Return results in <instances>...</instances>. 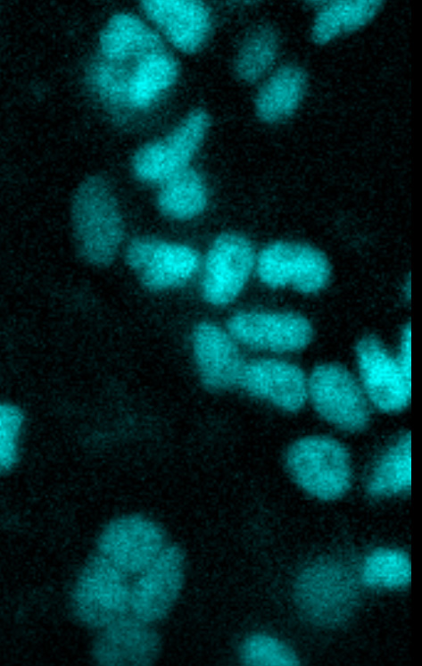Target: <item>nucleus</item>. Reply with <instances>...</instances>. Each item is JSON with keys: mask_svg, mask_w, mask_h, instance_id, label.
Listing matches in <instances>:
<instances>
[{"mask_svg": "<svg viewBox=\"0 0 422 666\" xmlns=\"http://www.w3.org/2000/svg\"><path fill=\"white\" fill-rule=\"evenodd\" d=\"M358 573L331 557L314 560L296 575L293 598L301 617L313 627L339 629L351 621L361 599Z\"/></svg>", "mask_w": 422, "mask_h": 666, "instance_id": "nucleus-1", "label": "nucleus"}, {"mask_svg": "<svg viewBox=\"0 0 422 666\" xmlns=\"http://www.w3.org/2000/svg\"><path fill=\"white\" fill-rule=\"evenodd\" d=\"M75 246L80 257L96 267L115 260L124 239L122 214L109 180L87 177L76 189L70 208Z\"/></svg>", "mask_w": 422, "mask_h": 666, "instance_id": "nucleus-2", "label": "nucleus"}, {"mask_svg": "<svg viewBox=\"0 0 422 666\" xmlns=\"http://www.w3.org/2000/svg\"><path fill=\"white\" fill-rule=\"evenodd\" d=\"M284 463L295 485L318 500H338L352 487L350 452L333 437L310 435L296 439L287 447Z\"/></svg>", "mask_w": 422, "mask_h": 666, "instance_id": "nucleus-3", "label": "nucleus"}, {"mask_svg": "<svg viewBox=\"0 0 422 666\" xmlns=\"http://www.w3.org/2000/svg\"><path fill=\"white\" fill-rule=\"evenodd\" d=\"M211 125L203 107L191 109L162 137L139 146L132 155L134 177L145 184L161 185L190 166Z\"/></svg>", "mask_w": 422, "mask_h": 666, "instance_id": "nucleus-4", "label": "nucleus"}, {"mask_svg": "<svg viewBox=\"0 0 422 666\" xmlns=\"http://www.w3.org/2000/svg\"><path fill=\"white\" fill-rule=\"evenodd\" d=\"M129 577L93 553L71 588L70 610L79 624L98 630L129 612Z\"/></svg>", "mask_w": 422, "mask_h": 666, "instance_id": "nucleus-5", "label": "nucleus"}, {"mask_svg": "<svg viewBox=\"0 0 422 666\" xmlns=\"http://www.w3.org/2000/svg\"><path fill=\"white\" fill-rule=\"evenodd\" d=\"M308 402L315 412L339 431L365 430L372 407L357 376L337 362H321L308 375Z\"/></svg>", "mask_w": 422, "mask_h": 666, "instance_id": "nucleus-6", "label": "nucleus"}, {"mask_svg": "<svg viewBox=\"0 0 422 666\" xmlns=\"http://www.w3.org/2000/svg\"><path fill=\"white\" fill-rule=\"evenodd\" d=\"M254 272L267 287L290 288L310 296L322 292L329 285L332 266L319 248L284 239L270 242L257 253Z\"/></svg>", "mask_w": 422, "mask_h": 666, "instance_id": "nucleus-7", "label": "nucleus"}, {"mask_svg": "<svg viewBox=\"0 0 422 666\" xmlns=\"http://www.w3.org/2000/svg\"><path fill=\"white\" fill-rule=\"evenodd\" d=\"M227 330L238 345L275 356L302 351L314 337L311 321L292 311H239L228 318Z\"/></svg>", "mask_w": 422, "mask_h": 666, "instance_id": "nucleus-8", "label": "nucleus"}, {"mask_svg": "<svg viewBox=\"0 0 422 666\" xmlns=\"http://www.w3.org/2000/svg\"><path fill=\"white\" fill-rule=\"evenodd\" d=\"M169 543L160 523L148 516L130 513L118 516L105 524L96 538L94 553L128 577H135Z\"/></svg>", "mask_w": 422, "mask_h": 666, "instance_id": "nucleus-9", "label": "nucleus"}, {"mask_svg": "<svg viewBox=\"0 0 422 666\" xmlns=\"http://www.w3.org/2000/svg\"><path fill=\"white\" fill-rule=\"evenodd\" d=\"M257 252L244 235L228 231L218 235L205 254L201 295L211 305L223 307L242 293L255 271Z\"/></svg>", "mask_w": 422, "mask_h": 666, "instance_id": "nucleus-10", "label": "nucleus"}, {"mask_svg": "<svg viewBox=\"0 0 422 666\" xmlns=\"http://www.w3.org/2000/svg\"><path fill=\"white\" fill-rule=\"evenodd\" d=\"M125 261L141 285L152 292L186 284L201 266V257L193 247L149 236L130 240Z\"/></svg>", "mask_w": 422, "mask_h": 666, "instance_id": "nucleus-11", "label": "nucleus"}, {"mask_svg": "<svg viewBox=\"0 0 422 666\" xmlns=\"http://www.w3.org/2000/svg\"><path fill=\"white\" fill-rule=\"evenodd\" d=\"M186 575L184 549L169 543L131 582L129 612L153 625L163 620L182 593Z\"/></svg>", "mask_w": 422, "mask_h": 666, "instance_id": "nucleus-12", "label": "nucleus"}, {"mask_svg": "<svg viewBox=\"0 0 422 666\" xmlns=\"http://www.w3.org/2000/svg\"><path fill=\"white\" fill-rule=\"evenodd\" d=\"M354 354L356 376L371 407L389 414L405 410L411 397V377L384 342L365 335L356 343Z\"/></svg>", "mask_w": 422, "mask_h": 666, "instance_id": "nucleus-13", "label": "nucleus"}, {"mask_svg": "<svg viewBox=\"0 0 422 666\" xmlns=\"http://www.w3.org/2000/svg\"><path fill=\"white\" fill-rule=\"evenodd\" d=\"M247 394L285 412H297L308 403V375L280 356L246 362L239 382Z\"/></svg>", "mask_w": 422, "mask_h": 666, "instance_id": "nucleus-14", "label": "nucleus"}, {"mask_svg": "<svg viewBox=\"0 0 422 666\" xmlns=\"http://www.w3.org/2000/svg\"><path fill=\"white\" fill-rule=\"evenodd\" d=\"M91 655L103 666H148L161 652V638L153 624L130 612L97 630Z\"/></svg>", "mask_w": 422, "mask_h": 666, "instance_id": "nucleus-15", "label": "nucleus"}, {"mask_svg": "<svg viewBox=\"0 0 422 666\" xmlns=\"http://www.w3.org/2000/svg\"><path fill=\"white\" fill-rule=\"evenodd\" d=\"M191 340L197 371L207 388L221 391L239 386L246 361L227 329L201 321L194 327Z\"/></svg>", "mask_w": 422, "mask_h": 666, "instance_id": "nucleus-16", "label": "nucleus"}, {"mask_svg": "<svg viewBox=\"0 0 422 666\" xmlns=\"http://www.w3.org/2000/svg\"><path fill=\"white\" fill-rule=\"evenodd\" d=\"M145 17L178 51L194 54L205 46L212 30L210 8L195 0H144Z\"/></svg>", "mask_w": 422, "mask_h": 666, "instance_id": "nucleus-17", "label": "nucleus"}, {"mask_svg": "<svg viewBox=\"0 0 422 666\" xmlns=\"http://www.w3.org/2000/svg\"><path fill=\"white\" fill-rule=\"evenodd\" d=\"M112 63L124 80L128 115L153 106L174 86L180 73L179 63L168 47L129 62Z\"/></svg>", "mask_w": 422, "mask_h": 666, "instance_id": "nucleus-18", "label": "nucleus"}, {"mask_svg": "<svg viewBox=\"0 0 422 666\" xmlns=\"http://www.w3.org/2000/svg\"><path fill=\"white\" fill-rule=\"evenodd\" d=\"M167 48L161 36L141 18L128 12L112 14L98 37V56L123 62Z\"/></svg>", "mask_w": 422, "mask_h": 666, "instance_id": "nucleus-19", "label": "nucleus"}, {"mask_svg": "<svg viewBox=\"0 0 422 666\" xmlns=\"http://www.w3.org/2000/svg\"><path fill=\"white\" fill-rule=\"evenodd\" d=\"M308 74L297 63L279 66L260 87L254 97L256 117L263 123L277 124L291 118L307 92Z\"/></svg>", "mask_w": 422, "mask_h": 666, "instance_id": "nucleus-20", "label": "nucleus"}, {"mask_svg": "<svg viewBox=\"0 0 422 666\" xmlns=\"http://www.w3.org/2000/svg\"><path fill=\"white\" fill-rule=\"evenodd\" d=\"M411 488V435L395 436L379 452L364 480V489L372 499L401 496Z\"/></svg>", "mask_w": 422, "mask_h": 666, "instance_id": "nucleus-21", "label": "nucleus"}, {"mask_svg": "<svg viewBox=\"0 0 422 666\" xmlns=\"http://www.w3.org/2000/svg\"><path fill=\"white\" fill-rule=\"evenodd\" d=\"M379 0L326 2L318 11L310 28V39L318 46L352 33L369 23L380 12Z\"/></svg>", "mask_w": 422, "mask_h": 666, "instance_id": "nucleus-22", "label": "nucleus"}, {"mask_svg": "<svg viewBox=\"0 0 422 666\" xmlns=\"http://www.w3.org/2000/svg\"><path fill=\"white\" fill-rule=\"evenodd\" d=\"M208 202L207 183L203 174L191 166L161 183L156 195L159 212L176 221L199 216Z\"/></svg>", "mask_w": 422, "mask_h": 666, "instance_id": "nucleus-23", "label": "nucleus"}, {"mask_svg": "<svg viewBox=\"0 0 422 666\" xmlns=\"http://www.w3.org/2000/svg\"><path fill=\"white\" fill-rule=\"evenodd\" d=\"M281 47L277 29L263 22L252 27L244 36L233 62L236 79L246 84L260 80L275 63Z\"/></svg>", "mask_w": 422, "mask_h": 666, "instance_id": "nucleus-24", "label": "nucleus"}, {"mask_svg": "<svg viewBox=\"0 0 422 666\" xmlns=\"http://www.w3.org/2000/svg\"><path fill=\"white\" fill-rule=\"evenodd\" d=\"M358 576L360 584L370 589L403 590L411 582L410 556L401 548L376 547L364 556Z\"/></svg>", "mask_w": 422, "mask_h": 666, "instance_id": "nucleus-25", "label": "nucleus"}, {"mask_svg": "<svg viewBox=\"0 0 422 666\" xmlns=\"http://www.w3.org/2000/svg\"><path fill=\"white\" fill-rule=\"evenodd\" d=\"M238 659L247 666H298L301 660L285 641L267 633L245 637L238 647Z\"/></svg>", "mask_w": 422, "mask_h": 666, "instance_id": "nucleus-26", "label": "nucleus"}, {"mask_svg": "<svg viewBox=\"0 0 422 666\" xmlns=\"http://www.w3.org/2000/svg\"><path fill=\"white\" fill-rule=\"evenodd\" d=\"M24 425L22 411L0 403V475L11 470L19 459V438Z\"/></svg>", "mask_w": 422, "mask_h": 666, "instance_id": "nucleus-27", "label": "nucleus"}, {"mask_svg": "<svg viewBox=\"0 0 422 666\" xmlns=\"http://www.w3.org/2000/svg\"><path fill=\"white\" fill-rule=\"evenodd\" d=\"M393 354L401 370L411 377V326L410 323H406L401 328Z\"/></svg>", "mask_w": 422, "mask_h": 666, "instance_id": "nucleus-28", "label": "nucleus"}, {"mask_svg": "<svg viewBox=\"0 0 422 666\" xmlns=\"http://www.w3.org/2000/svg\"><path fill=\"white\" fill-rule=\"evenodd\" d=\"M412 286H411V279L410 277H407L401 283V295L404 301L410 302L411 299V291H412Z\"/></svg>", "mask_w": 422, "mask_h": 666, "instance_id": "nucleus-29", "label": "nucleus"}]
</instances>
